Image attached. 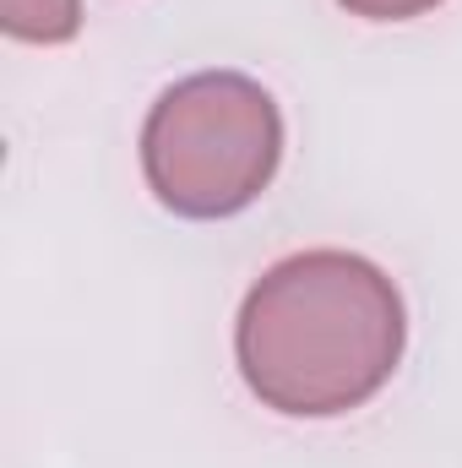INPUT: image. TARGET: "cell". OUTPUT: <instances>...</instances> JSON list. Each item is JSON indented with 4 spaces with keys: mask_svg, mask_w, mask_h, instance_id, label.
<instances>
[{
    "mask_svg": "<svg viewBox=\"0 0 462 468\" xmlns=\"http://www.w3.org/2000/svg\"><path fill=\"white\" fill-rule=\"evenodd\" d=\"M408 311L397 283L353 250H299L272 261L234 327L245 387L289 420L364 409L397 370Z\"/></svg>",
    "mask_w": 462,
    "mask_h": 468,
    "instance_id": "cell-1",
    "label": "cell"
},
{
    "mask_svg": "<svg viewBox=\"0 0 462 468\" xmlns=\"http://www.w3.org/2000/svg\"><path fill=\"white\" fill-rule=\"evenodd\" d=\"M283 115L256 77L196 71L174 82L142 125L152 197L180 218H234L278 175Z\"/></svg>",
    "mask_w": 462,
    "mask_h": 468,
    "instance_id": "cell-2",
    "label": "cell"
},
{
    "mask_svg": "<svg viewBox=\"0 0 462 468\" xmlns=\"http://www.w3.org/2000/svg\"><path fill=\"white\" fill-rule=\"evenodd\" d=\"M0 27L22 44H66L82 27V0H0Z\"/></svg>",
    "mask_w": 462,
    "mask_h": 468,
    "instance_id": "cell-3",
    "label": "cell"
},
{
    "mask_svg": "<svg viewBox=\"0 0 462 468\" xmlns=\"http://www.w3.org/2000/svg\"><path fill=\"white\" fill-rule=\"evenodd\" d=\"M338 5L348 16H364V22H414V16H425L446 0H338Z\"/></svg>",
    "mask_w": 462,
    "mask_h": 468,
    "instance_id": "cell-4",
    "label": "cell"
}]
</instances>
